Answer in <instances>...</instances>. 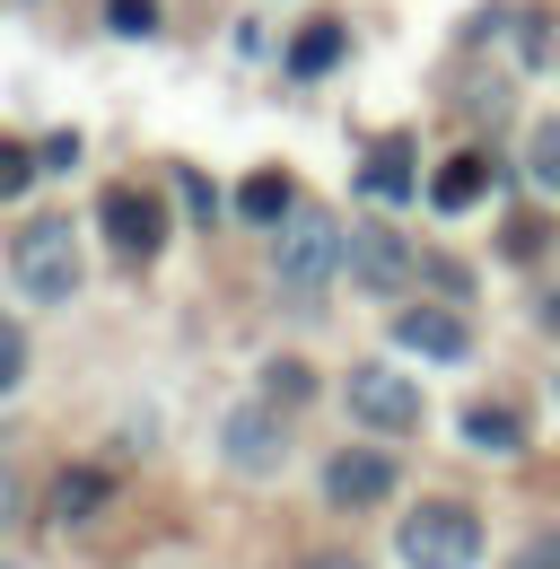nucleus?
Instances as JSON below:
<instances>
[{"label": "nucleus", "instance_id": "10", "mask_svg": "<svg viewBox=\"0 0 560 569\" xmlns=\"http://www.w3.org/2000/svg\"><path fill=\"white\" fill-rule=\"evenodd\" d=\"M482 184H490V158L464 149V158H447V167L429 176V202H438V211H473V202H482Z\"/></svg>", "mask_w": 560, "mask_h": 569}, {"label": "nucleus", "instance_id": "12", "mask_svg": "<svg viewBox=\"0 0 560 569\" xmlns=\"http://www.w3.org/2000/svg\"><path fill=\"white\" fill-rule=\"evenodd\" d=\"M368 193H377V202H412V149L403 141L368 149Z\"/></svg>", "mask_w": 560, "mask_h": 569}, {"label": "nucleus", "instance_id": "16", "mask_svg": "<svg viewBox=\"0 0 560 569\" xmlns=\"http://www.w3.org/2000/svg\"><path fill=\"white\" fill-rule=\"evenodd\" d=\"M97 499H106V473H88V465H79V473H62V482H53V517H88Z\"/></svg>", "mask_w": 560, "mask_h": 569}, {"label": "nucleus", "instance_id": "4", "mask_svg": "<svg viewBox=\"0 0 560 569\" xmlns=\"http://www.w3.org/2000/svg\"><path fill=\"white\" fill-rule=\"evenodd\" d=\"M342 403H350V421H359V429H386V438L420 429V386H412V377H394V368H377V359L350 368Z\"/></svg>", "mask_w": 560, "mask_h": 569}, {"label": "nucleus", "instance_id": "5", "mask_svg": "<svg viewBox=\"0 0 560 569\" xmlns=\"http://www.w3.org/2000/svg\"><path fill=\"white\" fill-rule=\"evenodd\" d=\"M106 246H114L123 263H158V246H167V202L140 193V184H114V193H106Z\"/></svg>", "mask_w": 560, "mask_h": 569}, {"label": "nucleus", "instance_id": "9", "mask_svg": "<svg viewBox=\"0 0 560 569\" xmlns=\"http://www.w3.org/2000/svg\"><path fill=\"white\" fill-rule=\"evenodd\" d=\"M394 342L420 351V359H464V351H473V333H464V316H456V307H403Z\"/></svg>", "mask_w": 560, "mask_h": 569}, {"label": "nucleus", "instance_id": "1", "mask_svg": "<svg viewBox=\"0 0 560 569\" xmlns=\"http://www.w3.org/2000/svg\"><path fill=\"white\" fill-rule=\"evenodd\" d=\"M333 272H350V237H342V219H324V211H289V219H280V237H272V281L289 289V298H316V289L333 281Z\"/></svg>", "mask_w": 560, "mask_h": 569}, {"label": "nucleus", "instance_id": "8", "mask_svg": "<svg viewBox=\"0 0 560 569\" xmlns=\"http://www.w3.org/2000/svg\"><path fill=\"white\" fill-rule=\"evenodd\" d=\"M386 491H394V465H386L377 447H342V456L324 465V499H333V508H377Z\"/></svg>", "mask_w": 560, "mask_h": 569}, {"label": "nucleus", "instance_id": "19", "mask_svg": "<svg viewBox=\"0 0 560 569\" xmlns=\"http://www.w3.org/2000/svg\"><path fill=\"white\" fill-rule=\"evenodd\" d=\"M508 569H560V535H534V552H526V561H508Z\"/></svg>", "mask_w": 560, "mask_h": 569}, {"label": "nucleus", "instance_id": "18", "mask_svg": "<svg viewBox=\"0 0 560 569\" xmlns=\"http://www.w3.org/2000/svg\"><path fill=\"white\" fill-rule=\"evenodd\" d=\"M18 377H27V333H18L9 316H0V395H9Z\"/></svg>", "mask_w": 560, "mask_h": 569}, {"label": "nucleus", "instance_id": "15", "mask_svg": "<svg viewBox=\"0 0 560 569\" xmlns=\"http://www.w3.org/2000/svg\"><path fill=\"white\" fill-rule=\"evenodd\" d=\"M526 176H534V193H552V202H560V123H534V141H526Z\"/></svg>", "mask_w": 560, "mask_h": 569}, {"label": "nucleus", "instance_id": "11", "mask_svg": "<svg viewBox=\"0 0 560 569\" xmlns=\"http://www.w3.org/2000/svg\"><path fill=\"white\" fill-rule=\"evenodd\" d=\"M464 438L490 447V456H517V447H526V421H517L508 403H473V412H464Z\"/></svg>", "mask_w": 560, "mask_h": 569}, {"label": "nucleus", "instance_id": "3", "mask_svg": "<svg viewBox=\"0 0 560 569\" xmlns=\"http://www.w3.org/2000/svg\"><path fill=\"white\" fill-rule=\"evenodd\" d=\"M9 281L27 289V298H70L79 289V228H70L62 211H44V219H27L18 228V246H9Z\"/></svg>", "mask_w": 560, "mask_h": 569}, {"label": "nucleus", "instance_id": "20", "mask_svg": "<svg viewBox=\"0 0 560 569\" xmlns=\"http://www.w3.org/2000/svg\"><path fill=\"white\" fill-rule=\"evenodd\" d=\"M27 184V149H0V193H18Z\"/></svg>", "mask_w": 560, "mask_h": 569}, {"label": "nucleus", "instance_id": "6", "mask_svg": "<svg viewBox=\"0 0 560 569\" xmlns=\"http://www.w3.org/2000/svg\"><path fill=\"white\" fill-rule=\"evenodd\" d=\"M219 447H228V465H237V473H272L280 456H289V429H280V403H246V412H228Z\"/></svg>", "mask_w": 560, "mask_h": 569}, {"label": "nucleus", "instance_id": "13", "mask_svg": "<svg viewBox=\"0 0 560 569\" xmlns=\"http://www.w3.org/2000/svg\"><path fill=\"white\" fill-rule=\"evenodd\" d=\"M237 211H246V219H272V228H280V219L298 211V202H289V176H272V167H263V176H246V184H237Z\"/></svg>", "mask_w": 560, "mask_h": 569}, {"label": "nucleus", "instance_id": "7", "mask_svg": "<svg viewBox=\"0 0 560 569\" xmlns=\"http://www.w3.org/2000/svg\"><path fill=\"white\" fill-rule=\"evenodd\" d=\"M350 281L377 289V298H386V289H403V281H412V246H403L394 228L359 219V228H350Z\"/></svg>", "mask_w": 560, "mask_h": 569}, {"label": "nucleus", "instance_id": "23", "mask_svg": "<svg viewBox=\"0 0 560 569\" xmlns=\"http://www.w3.org/2000/svg\"><path fill=\"white\" fill-rule=\"evenodd\" d=\"M0 569H18V561H0Z\"/></svg>", "mask_w": 560, "mask_h": 569}, {"label": "nucleus", "instance_id": "21", "mask_svg": "<svg viewBox=\"0 0 560 569\" xmlns=\"http://www.w3.org/2000/svg\"><path fill=\"white\" fill-rule=\"evenodd\" d=\"M543 325H560V289H552V298H543Z\"/></svg>", "mask_w": 560, "mask_h": 569}, {"label": "nucleus", "instance_id": "2", "mask_svg": "<svg viewBox=\"0 0 560 569\" xmlns=\"http://www.w3.org/2000/svg\"><path fill=\"white\" fill-rule=\"evenodd\" d=\"M394 552H403V569H473L482 561V517L464 499H420L394 535Z\"/></svg>", "mask_w": 560, "mask_h": 569}, {"label": "nucleus", "instance_id": "17", "mask_svg": "<svg viewBox=\"0 0 560 569\" xmlns=\"http://www.w3.org/2000/svg\"><path fill=\"white\" fill-rule=\"evenodd\" d=\"M307 386H316L307 359H272V368H263V395H272V403H307Z\"/></svg>", "mask_w": 560, "mask_h": 569}, {"label": "nucleus", "instance_id": "22", "mask_svg": "<svg viewBox=\"0 0 560 569\" xmlns=\"http://www.w3.org/2000/svg\"><path fill=\"white\" fill-rule=\"evenodd\" d=\"M307 569H359V561H307Z\"/></svg>", "mask_w": 560, "mask_h": 569}, {"label": "nucleus", "instance_id": "14", "mask_svg": "<svg viewBox=\"0 0 560 569\" xmlns=\"http://www.w3.org/2000/svg\"><path fill=\"white\" fill-rule=\"evenodd\" d=\"M333 62H342V27H333V18H324V27H307V36L289 44V71H298V79H324Z\"/></svg>", "mask_w": 560, "mask_h": 569}]
</instances>
